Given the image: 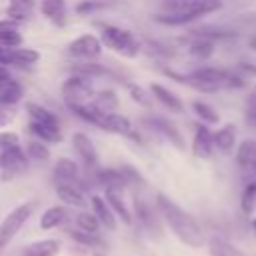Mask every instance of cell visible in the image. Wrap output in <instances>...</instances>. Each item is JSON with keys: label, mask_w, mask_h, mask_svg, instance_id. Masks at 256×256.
Masks as SVG:
<instances>
[{"label": "cell", "mask_w": 256, "mask_h": 256, "mask_svg": "<svg viewBox=\"0 0 256 256\" xmlns=\"http://www.w3.org/2000/svg\"><path fill=\"white\" fill-rule=\"evenodd\" d=\"M156 206H158L160 216L168 224V228L174 232V236L182 244H186L188 248H194L196 250V248H202L208 242L206 236H204L202 226L198 224V220L190 212H186L184 208H180L174 200H170L164 194H158L156 196Z\"/></svg>", "instance_id": "6da1fadb"}, {"label": "cell", "mask_w": 256, "mask_h": 256, "mask_svg": "<svg viewBox=\"0 0 256 256\" xmlns=\"http://www.w3.org/2000/svg\"><path fill=\"white\" fill-rule=\"evenodd\" d=\"M222 4V0H162L160 14H156L154 20L168 26H182L206 14L218 12Z\"/></svg>", "instance_id": "7a4b0ae2"}, {"label": "cell", "mask_w": 256, "mask_h": 256, "mask_svg": "<svg viewBox=\"0 0 256 256\" xmlns=\"http://www.w3.org/2000/svg\"><path fill=\"white\" fill-rule=\"evenodd\" d=\"M168 76L176 78L182 84H188L200 92H216L222 88H242L244 86V76L232 72V70H224V68H216V66H202L192 70L190 74H176V72H166Z\"/></svg>", "instance_id": "3957f363"}, {"label": "cell", "mask_w": 256, "mask_h": 256, "mask_svg": "<svg viewBox=\"0 0 256 256\" xmlns=\"http://www.w3.org/2000/svg\"><path fill=\"white\" fill-rule=\"evenodd\" d=\"M100 40L104 44V48H110L112 52L124 56V58H134L138 56L142 44L138 42V38L120 26H104L100 32Z\"/></svg>", "instance_id": "277c9868"}, {"label": "cell", "mask_w": 256, "mask_h": 256, "mask_svg": "<svg viewBox=\"0 0 256 256\" xmlns=\"http://www.w3.org/2000/svg\"><path fill=\"white\" fill-rule=\"evenodd\" d=\"M60 92H62V98L68 104V108L88 104L94 96L92 80H90V76H84V74H74L68 80H64V84L60 86Z\"/></svg>", "instance_id": "5b68a950"}, {"label": "cell", "mask_w": 256, "mask_h": 256, "mask_svg": "<svg viewBox=\"0 0 256 256\" xmlns=\"http://www.w3.org/2000/svg\"><path fill=\"white\" fill-rule=\"evenodd\" d=\"M32 212H34V204L26 202V204L16 206V208L2 220V224H0V250L16 236V232L24 226V222L32 216Z\"/></svg>", "instance_id": "8992f818"}, {"label": "cell", "mask_w": 256, "mask_h": 256, "mask_svg": "<svg viewBox=\"0 0 256 256\" xmlns=\"http://www.w3.org/2000/svg\"><path fill=\"white\" fill-rule=\"evenodd\" d=\"M102 48H104V44H102L100 36L82 34L68 44V54L78 60H96L102 54Z\"/></svg>", "instance_id": "52a82bcc"}, {"label": "cell", "mask_w": 256, "mask_h": 256, "mask_svg": "<svg viewBox=\"0 0 256 256\" xmlns=\"http://www.w3.org/2000/svg\"><path fill=\"white\" fill-rule=\"evenodd\" d=\"M28 160L30 158H28L26 150H22L20 146L0 150V170H2L4 178H12V176L24 172L28 166Z\"/></svg>", "instance_id": "ba28073f"}, {"label": "cell", "mask_w": 256, "mask_h": 256, "mask_svg": "<svg viewBox=\"0 0 256 256\" xmlns=\"http://www.w3.org/2000/svg\"><path fill=\"white\" fill-rule=\"evenodd\" d=\"M98 128L106 130V132H112V134H118V136H128L132 140H140V136L136 134L132 122L118 114V112H110V114H102L100 122H98Z\"/></svg>", "instance_id": "9c48e42d"}, {"label": "cell", "mask_w": 256, "mask_h": 256, "mask_svg": "<svg viewBox=\"0 0 256 256\" xmlns=\"http://www.w3.org/2000/svg\"><path fill=\"white\" fill-rule=\"evenodd\" d=\"M216 152L214 134L208 130L206 124H196L194 138H192V154L200 160H210Z\"/></svg>", "instance_id": "30bf717a"}, {"label": "cell", "mask_w": 256, "mask_h": 256, "mask_svg": "<svg viewBox=\"0 0 256 256\" xmlns=\"http://www.w3.org/2000/svg\"><path fill=\"white\" fill-rule=\"evenodd\" d=\"M72 148L74 152L80 156L82 164L86 168H96L98 164V154H96V148L92 144V140L84 134V132H74L72 134Z\"/></svg>", "instance_id": "8fae6325"}, {"label": "cell", "mask_w": 256, "mask_h": 256, "mask_svg": "<svg viewBox=\"0 0 256 256\" xmlns=\"http://www.w3.org/2000/svg\"><path fill=\"white\" fill-rule=\"evenodd\" d=\"M146 124H148L154 132H158L160 136H164L170 144H174L178 150L184 148V138H182V134H180L178 128H176L172 122H168L166 118H162V116H152V118L146 120Z\"/></svg>", "instance_id": "7c38bea8"}, {"label": "cell", "mask_w": 256, "mask_h": 256, "mask_svg": "<svg viewBox=\"0 0 256 256\" xmlns=\"http://www.w3.org/2000/svg\"><path fill=\"white\" fill-rule=\"evenodd\" d=\"M40 12L54 26H64L66 24V14H68L66 0H42L40 2Z\"/></svg>", "instance_id": "4fadbf2b"}, {"label": "cell", "mask_w": 256, "mask_h": 256, "mask_svg": "<svg viewBox=\"0 0 256 256\" xmlns=\"http://www.w3.org/2000/svg\"><path fill=\"white\" fill-rule=\"evenodd\" d=\"M22 42L24 38L20 34V22L12 18L0 20V44H4L6 48H20Z\"/></svg>", "instance_id": "5bb4252c"}, {"label": "cell", "mask_w": 256, "mask_h": 256, "mask_svg": "<svg viewBox=\"0 0 256 256\" xmlns=\"http://www.w3.org/2000/svg\"><path fill=\"white\" fill-rule=\"evenodd\" d=\"M106 202L110 204V208L114 210L116 216H120L126 224L132 222V214L124 202V196H122V186H108L106 188Z\"/></svg>", "instance_id": "9a60e30c"}, {"label": "cell", "mask_w": 256, "mask_h": 256, "mask_svg": "<svg viewBox=\"0 0 256 256\" xmlns=\"http://www.w3.org/2000/svg\"><path fill=\"white\" fill-rule=\"evenodd\" d=\"M150 94L164 106V108H168V110H172V112H182L184 110V104H182V100L172 92V90H168L166 86H162V84H150Z\"/></svg>", "instance_id": "2e32d148"}, {"label": "cell", "mask_w": 256, "mask_h": 256, "mask_svg": "<svg viewBox=\"0 0 256 256\" xmlns=\"http://www.w3.org/2000/svg\"><path fill=\"white\" fill-rule=\"evenodd\" d=\"M88 104L100 114H110V112H116L118 108V96L114 90H100V92H94Z\"/></svg>", "instance_id": "e0dca14e"}, {"label": "cell", "mask_w": 256, "mask_h": 256, "mask_svg": "<svg viewBox=\"0 0 256 256\" xmlns=\"http://www.w3.org/2000/svg\"><path fill=\"white\" fill-rule=\"evenodd\" d=\"M52 174H54L56 184H72L78 178V164L70 158H62L54 164Z\"/></svg>", "instance_id": "ac0fdd59"}, {"label": "cell", "mask_w": 256, "mask_h": 256, "mask_svg": "<svg viewBox=\"0 0 256 256\" xmlns=\"http://www.w3.org/2000/svg\"><path fill=\"white\" fill-rule=\"evenodd\" d=\"M214 142H216L218 152L230 154L236 148V126L234 124H224L220 130L214 132Z\"/></svg>", "instance_id": "d6986e66"}, {"label": "cell", "mask_w": 256, "mask_h": 256, "mask_svg": "<svg viewBox=\"0 0 256 256\" xmlns=\"http://www.w3.org/2000/svg\"><path fill=\"white\" fill-rule=\"evenodd\" d=\"M26 114H28L30 122H34V124H42V126H56V128H60L56 114H54V112H50L48 108L40 106V104H32V102H30V104H26Z\"/></svg>", "instance_id": "ffe728a7"}, {"label": "cell", "mask_w": 256, "mask_h": 256, "mask_svg": "<svg viewBox=\"0 0 256 256\" xmlns=\"http://www.w3.org/2000/svg\"><path fill=\"white\" fill-rule=\"evenodd\" d=\"M56 196L68 206H76V208L86 206V198L82 190H78L74 184H56Z\"/></svg>", "instance_id": "44dd1931"}, {"label": "cell", "mask_w": 256, "mask_h": 256, "mask_svg": "<svg viewBox=\"0 0 256 256\" xmlns=\"http://www.w3.org/2000/svg\"><path fill=\"white\" fill-rule=\"evenodd\" d=\"M236 164L242 170H250L256 164V140H242L236 148Z\"/></svg>", "instance_id": "7402d4cb"}, {"label": "cell", "mask_w": 256, "mask_h": 256, "mask_svg": "<svg viewBox=\"0 0 256 256\" xmlns=\"http://www.w3.org/2000/svg\"><path fill=\"white\" fill-rule=\"evenodd\" d=\"M90 204H92L94 214L98 216L100 224L106 226V228H110V230H114L116 228V218H114V210L110 208V204L104 198H100V196H92L90 198Z\"/></svg>", "instance_id": "603a6c76"}, {"label": "cell", "mask_w": 256, "mask_h": 256, "mask_svg": "<svg viewBox=\"0 0 256 256\" xmlns=\"http://www.w3.org/2000/svg\"><path fill=\"white\" fill-rule=\"evenodd\" d=\"M40 60V52L34 48H10V66L28 68Z\"/></svg>", "instance_id": "cb8c5ba5"}, {"label": "cell", "mask_w": 256, "mask_h": 256, "mask_svg": "<svg viewBox=\"0 0 256 256\" xmlns=\"http://www.w3.org/2000/svg\"><path fill=\"white\" fill-rule=\"evenodd\" d=\"M208 252H210V256H246L240 248H236L232 242H228L220 236L208 238Z\"/></svg>", "instance_id": "d4e9b609"}, {"label": "cell", "mask_w": 256, "mask_h": 256, "mask_svg": "<svg viewBox=\"0 0 256 256\" xmlns=\"http://www.w3.org/2000/svg\"><path fill=\"white\" fill-rule=\"evenodd\" d=\"M34 6H36V0H10L6 8V16L18 22H24L32 16Z\"/></svg>", "instance_id": "484cf974"}, {"label": "cell", "mask_w": 256, "mask_h": 256, "mask_svg": "<svg viewBox=\"0 0 256 256\" xmlns=\"http://www.w3.org/2000/svg\"><path fill=\"white\" fill-rule=\"evenodd\" d=\"M24 96V88L18 80H10L8 84H4L0 88V106H12L16 102H20Z\"/></svg>", "instance_id": "4316f807"}, {"label": "cell", "mask_w": 256, "mask_h": 256, "mask_svg": "<svg viewBox=\"0 0 256 256\" xmlns=\"http://www.w3.org/2000/svg\"><path fill=\"white\" fill-rule=\"evenodd\" d=\"M60 250L58 240H38L24 248V256H56Z\"/></svg>", "instance_id": "83f0119b"}, {"label": "cell", "mask_w": 256, "mask_h": 256, "mask_svg": "<svg viewBox=\"0 0 256 256\" xmlns=\"http://www.w3.org/2000/svg\"><path fill=\"white\" fill-rule=\"evenodd\" d=\"M28 130H30L38 140H42V142H46V144H56V142L62 140L60 128H56V126H42V124L30 122V124H28Z\"/></svg>", "instance_id": "f1b7e54d"}, {"label": "cell", "mask_w": 256, "mask_h": 256, "mask_svg": "<svg viewBox=\"0 0 256 256\" xmlns=\"http://www.w3.org/2000/svg\"><path fill=\"white\" fill-rule=\"evenodd\" d=\"M66 216H68L66 208H62V206H52V208H48V210L42 214V218H40V228H44V230L56 228V226H60L62 222H66Z\"/></svg>", "instance_id": "f546056e"}, {"label": "cell", "mask_w": 256, "mask_h": 256, "mask_svg": "<svg viewBox=\"0 0 256 256\" xmlns=\"http://www.w3.org/2000/svg\"><path fill=\"white\" fill-rule=\"evenodd\" d=\"M240 208L244 214H254L256 212V178L250 180L240 196Z\"/></svg>", "instance_id": "4dcf8cb0"}, {"label": "cell", "mask_w": 256, "mask_h": 256, "mask_svg": "<svg viewBox=\"0 0 256 256\" xmlns=\"http://www.w3.org/2000/svg\"><path fill=\"white\" fill-rule=\"evenodd\" d=\"M192 110L196 112V116L204 122V124H218L220 122V116H218V112L210 106V104H206V102H200V100H194L192 102Z\"/></svg>", "instance_id": "1f68e13d"}, {"label": "cell", "mask_w": 256, "mask_h": 256, "mask_svg": "<svg viewBox=\"0 0 256 256\" xmlns=\"http://www.w3.org/2000/svg\"><path fill=\"white\" fill-rule=\"evenodd\" d=\"M190 54L196 58H208L214 54V40L210 38H196V42L190 44Z\"/></svg>", "instance_id": "d6a6232c"}, {"label": "cell", "mask_w": 256, "mask_h": 256, "mask_svg": "<svg viewBox=\"0 0 256 256\" xmlns=\"http://www.w3.org/2000/svg\"><path fill=\"white\" fill-rule=\"evenodd\" d=\"M26 154L34 162H44V160H48L50 150H48V146L42 140H32V142L26 144Z\"/></svg>", "instance_id": "836d02e7"}, {"label": "cell", "mask_w": 256, "mask_h": 256, "mask_svg": "<svg viewBox=\"0 0 256 256\" xmlns=\"http://www.w3.org/2000/svg\"><path fill=\"white\" fill-rule=\"evenodd\" d=\"M76 224H78V228H80V230L96 234V232H98V226H100V220H98V216H96V214L80 212V214L76 216Z\"/></svg>", "instance_id": "e575fe53"}, {"label": "cell", "mask_w": 256, "mask_h": 256, "mask_svg": "<svg viewBox=\"0 0 256 256\" xmlns=\"http://www.w3.org/2000/svg\"><path fill=\"white\" fill-rule=\"evenodd\" d=\"M128 92H130V98L138 104V106H144V108H150L152 106V96L138 84H130L128 86Z\"/></svg>", "instance_id": "d590c367"}, {"label": "cell", "mask_w": 256, "mask_h": 256, "mask_svg": "<svg viewBox=\"0 0 256 256\" xmlns=\"http://www.w3.org/2000/svg\"><path fill=\"white\" fill-rule=\"evenodd\" d=\"M246 124L256 130V96L250 94L248 100H246Z\"/></svg>", "instance_id": "8d00e7d4"}, {"label": "cell", "mask_w": 256, "mask_h": 256, "mask_svg": "<svg viewBox=\"0 0 256 256\" xmlns=\"http://www.w3.org/2000/svg\"><path fill=\"white\" fill-rule=\"evenodd\" d=\"M70 236L76 240V242H82V244H90V246H96V244H100V238L98 236H94L92 232H78V230H70Z\"/></svg>", "instance_id": "74e56055"}, {"label": "cell", "mask_w": 256, "mask_h": 256, "mask_svg": "<svg viewBox=\"0 0 256 256\" xmlns=\"http://www.w3.org/2000/svg\"><path fill=\"white\" fill-rule=\"evenodd\" d=\"M18 146V136L14 132H0V150H8Z\"/></svg>", "instance_id": "f35d334b"}, {"label": "cell", "mask_w": 256, "mask_h": 256, "mask_svg": "<svg viewBox=\"0 0 256 256\" xmlns=\"http://www.w3.org/2000/svg\"><path fill=\"white\" fill-rule=\"evenodd\" d=\"M16 118V112L10 106H0V128H6Z\"/></svg>", "instance_id": "ab89813d"}, {"label": "cell", "mask_w": 256, "mask_h": 256, "mask_svg": "<svg viewBox=\"0 0 256 256\" xmlns=\"http://www.w3.org/2000/svg\"><path fill=\"white\" fill-rule=\"evenodd\" d=\"M238 72H242L244 76L252 78V76H256V66H252V64H246V62H240V64H238Z\"/></svg>", "instance_id": "60d3db41"}, {"label": "cell", "mask_w": 256, "mask_h": 256, "mask_svg": "<svg viewBox=\"0 0 256 256\" xmlns=\"http://www.w3.org/2000/svg\"><path fill=\"white\" fill-rule=\"evenodd\" d=\"M10 80H12V76H10L8 68H6V64H0V88H2L4 84H8Z\"/></svg>", "instance_id": "b9f144b4"}, {"label": "cell", "mask_w": 256, "mask_h": 256, "mask_svg": "<svg viewBox=\"0 0 256 256\" xmlns=\"http://www.w3.org/2000/svg\"><path fill=\"white\" fill-rule=\"evenodd\" d=\"M0 64L10 66V48H6L4 44H0Z\"/></svg>", "instance_id": "7bdbcfd3"}, {"label": "cell", "mask_w": 256, "mask_h": 256, "mask_svg": "<svg viewBox=\"0 0 256 256\" xmlns=\"http://www.w3.org/2000/svg\"><path fill=\"white\" fill-rule=\"evenodd\" d=\"M252 230H254V234H256V218H252Z\"/></svg>", "instance_id": "ee69618b"}, {"label": "cell", "mask_w": 256, "mask_h": 256, "mask_svg": "<svg viewBox=\"0 0 256 256\" xmlns=\"http://www.w3.org/2000/svg\"><path fill=\"white\" fill-rule=\"evenodd\" d=\"M250 46H252V48L256 50V38H252V40H250Z\"/></svg>", "instance_id": "f6af8a7d"}, {"label": "cell", "mask_w": 256, "mask_h": 256, "mask_svg": "<svg viewBox=\"0 0 256 256\" xmlns=\"http://www.w3.org/2000/svg\"><path fill=\"white\" fill-rule=\"evenodd\" d=\"M250 94H254V96H256V84H254V88H252V92H250Z\"/></svg>", "instance_id": "bcb514c9"}]
</instances>
